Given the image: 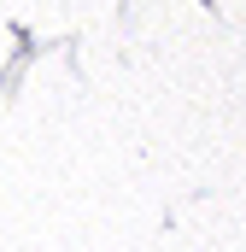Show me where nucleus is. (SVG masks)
Returning <instances> with one entry per match:
<instances>
[]
</instances>
